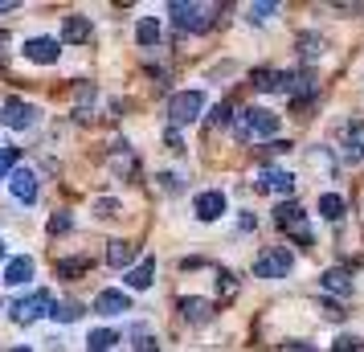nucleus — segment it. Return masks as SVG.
<instances>
[{"mask_svg":"<svg viewBox=\"0 0 364 352\" xmlns=\"http://www.w3.org/2000/svg\"><path fill=\"white\" fill-rule=\"evenodd\" d=\"M41 316H53V295L50 291H33V295H25V299L13 303V319L17 324H33Z\"/></svg>","mask_w":364,"mask_h":352,"instance_id":"obj_6","label":"nucleus"},{"mask_svg":"<svg viewBox=\"0 0 364 352\" xmlns=\"http://www.w3.org/2000/svg\"><path fill=\"white\" fill-rule=\"evenodd\" d=\"M95 311L99 316H123V311H132V299L123 291H99L95 295Z\"/></svg>","mask_w":364,"mask_h":352,"instance_id":"obj_14","label":"nucleus"},{"mask_svg":"<svg viewBox=\"0 0 364 352\" xmlns=\"http://www.w3.org/2000/svg\"><path fill=\"white\" fill-rule=\"evenodd\" d=\"M17 9V0H0V13H13Z\"/></svg>","mask_w":364,"mask_h":352,"instance_id":"obj_36","label":"nucleus"},{"mask_svg":"<svg viewBox=\"0 0 364 352\" xmlns=\"http://www.w3.org/2000/svg\"><path fill=\"white\" fill-rule=\"evenodd\" d=\"M295 270V254L287 250V246H270L254 258V274L258 279H287Z\"/></svg>","mask_w":364,"mask_h":352,"instance_id":"obj_4","label":"nucleus"},{"mask_svg":"<svg viewBox=\"0 0 364 352\" xmlns=\"http://www.w3.org/2000/svg\"><path fill=\"white\" fill-rule=\"evenodd\" d=\"M0 123L4 127H13V132H29L37 123V107L25 99H9L4 107H0Z\"/></svg>","mask_w":364,"mask_h":352,"instance_id":"obj_7","label":"nucleus"},{"mask_svg":"<svg viewBox=\"0 0 364 352\" xmlns=\"http://www.w3.org/2000/svg\"><path fill=\"white\" fill-rule=\"evenodd\" d=\"M254 185L262 188V193H295V172H282V168H274V164H262Z\"/></svg>","mask_w":364,"mask_h":352,"instance_id":"obj_9","label":"nucleus"},{"mask_svg":"<svg viewBox=\"0 0 364 352\" xmlns=\"http://www.w3.org/2000/svg\"><path fill=\"white\" fill-rule=\"evenodd\" d=\"M254 90H279V70H254Z\"/></svg>","mask_w":364,"mask_h":352,"instance_id":"obj_26","label":"nucleus"},{"mask_svg":"<svg viewBox=\"0 0 364 352\" xmlns=\"http://www.w3.org/2000/svg\"><path fill=\"white\" fill-rule=\"evenodd\" d=\"M135 246L132 242H123V238H115V242H111V246H107V262H111V267H132L135 262Z\"/></svg>","mask_w":364,"mask_h":352,"instance_id":"obj_18","label":"nucleus"},{"mask_svg":"<svg viewBox=\"0 0 364 352\" xmlns=\"http://www.w3.org/2000/svg\"><path fill=\"white\" fill-rule=\"evenodd\" d=\"M319 283H323V291H331V295H352V274H348L344 267H331L319 274Z\"/></svg>","mask_w":364,"mask_h":352,"instance_id":"obj_17","label":"nucleus"},{"mask_svg":"<svg viewBox=\"0 0 364 352\" xmlns=\"http://www.w3.org/2000/svg\"><path fill=\"white\" fill-rule=\"evenodd\" d=\"M25 58L41 62V66H53L62 58V37H29L25 41Z\"/></svg>","mask_w":364,"mask_h":352,"instance_id":"obj_8","label":"nucleus"},{"mask_svg":"<svg viewBox=\"0 0 364 352\" xmlns=\"http://www.w3.org/2000/svg\"><path fill=\"white\" fill-rule=\"evenodd\" d=\"M221 291H225V295H233V291H237V283H233V274H221Z\"/></svg>","mask_w":364,"mask_h":352,"instance_id":"obj_35","label":"nucleus"},{"mask_svg":"<svg viewBox=\"0 0 364 352\" xmlns=\"http://www.w3.org/2000/svg\"><path fill=\"white\" fill-rule=\"evenodd\" d=\"M323 316H328L331 324H340V319H344V307H340V303H328V307H323Z\"/></svg>","mask_w":364,"mask_h":352,"instance_id":"obj_34","label":"nucleus"},{"mask_svg":"<svg viewBox=\"0 0 364 352\" xmlns=\"http://www.w3.org/2000/svg\"><path fill=\"white\" fill-rule=\"evenodd\" d=\"M90 267V258H62L58 262V279H74V274H82Z\"/></svg>","mask_w":364,"mask_h":352,"instance_id":"obj_23","label":"nucleus"},{"mask_svg":"<svg viewBox=\"0 0 364 352\" xmlns=\"http://www.w3.org/2000/svg\"><path fill=\"white\" fill-rule=\"evenodd\" d=\"M274 225H279L282 234H291L299 242V246H311L315 234H311V221H307V213L299 209V201H282L279 209H274Z\"/></svg>","mask_w":364,"mask_h":352,"instance_id":"obj_2","label":"nucleus"},{"mask_svg":"<svg viewBox=\"0 0 364 352\" xmlns=\"http://www.w3.org/2000/svg\"><path fill=\"white\" fill-rule=\"evenodd\" d=\"M86 344H90V352H111L119 344V332H111V328H95V332L86 336Z\"/></svg>","mask_w":364,"mask_h":352,"instance_id":"obj_20","label":"nucleus"},{"mask_svg":"<svg viewBox=\"0 0 364 352\" xmlns=\"http://www.w3.org/2000/svg\"><path fill=\"white\" fill-rule=\"evenodd\" d=\"M135 41L151 50V46L160 41V21H156V17H139V25H135Z\"/></svg>","mask_w":364,"mask_h":352,"instance_id":"obj_19","label":"nucleus"},{"mask_svg":"<svg viewBox=\"0 0 364 352\" xmlns=\"http://www.w3.org/2000/svg\"><path fill=\"white\" fill-rule=\"evenodd\" d=\"M70 225H74V218L62 209V213H53V218H50V234H66Z\"/></svg>","mask_w":364,"mask_h":352,"instance_id":"obj_31","label":"nucleus"},{"mask_svg":"<svg viewBox=\"0 0 364 352\" xmlns=\"http://www.w3.org/2000/svg\"><path fill=\"white\" fill-rule=\"evenodd\" d=\"M233 107L230 102H221V107H213V115H209V123H213V127H225V123H233Z\"/></svg>","mask_w":364,"mask_h":352,"instance_id":"obj_30","label":"nucleus"},{"mask_svg":"<svg viewBox=\"0 0 364 352\" xmlns=\"http://www.w3.org/2000/svg\"><path fill=\"white\" fill-rule=\"evenodd\" d=\"M151 279H156V258H144V262H135V267L123 274V283L132 287V291H148Z\"/></svg>","mask_w":364,"mask_h":352,"instance_id":"obj_16","label":"nucleus"},{"mask_svg":"<svg viewBox=\"0 0 364 352\" xmlns=\"http://www.w3.org/2000/svg\"><path fill=\"white\" fill-rule=\"evenodd\" d=\"M360 348H364L360 336H340V340H336V344H331L328 352H360Z\"/></svg>","mask_w":364,"mask_h":352,"instance_id":"obj_29","label":"nucleus"},{"mask_svg":"<svg viewBox=\"0 0 364 352\" xmlns=\"http://www.w3.org/2000/svg\"><path fill=\"white\" fill-rule=\"evenodd\" d=\"M132 336H135V352H160V348H156V340L148 336V328H144V324H135Z\"/></svg>","mask_w":364,"mask_h":352,"instance_id":"obj_27","label":"nucleus"},{"mask_svg":"<svg viewBox=\"0 0 364 352\" xmlns=\"http://www.w3.org/2000/svg\"><path fill=\"white\" fill-rule=\"evenodd\" d=\"M246 13H250V21H254V25H262V21H270L274 13H279V4H274V0H266V4H250Z\"/></svg>","mask_w":364,"mask_h":352,"instance_id":"obj_25","label":"nucleus"},{"mask_svg":"<svg viewBox=\"0 0 364 352\" xmlns=\"http://www.w3.org/2000/svg\"><path fill=\"white\" fill-rule=\"evenodd\" d=\"M13 172H17V148L4 144L0 148V176H13Z\"/></svg>","mask_w":364,"mask_h":352,"instance_id":"obj_28","label":"nucleus"},{"mask_svg":"<svg viewBox=\"0 0 364 352\" xmlns=\"http://www.w3.org/2000/svg\"><path fill=\"white\" fill-rule=\"evenodd\" d=\"M274 132H279V115L266 111V107H250V111H242L233 119V135L237 139H270Z\"/></svg>","mask_w":364,"mask_h":352,"instance_id":"obj_1","label":"nucleus"},{"mask_svg":"<svg viewBox=\"0 0 364 352\" xmlns=\"http://www.w3.org/2000/svg\"><path fill=\"white\" fill-rule=\"evenodd\" d=\"M62 41H66V46H82V41H90V17L70 13V17L62 21Z\"/></svg>","mask_w":364,"mask_h":352,"instance_id":"obj_13","label":"nucleus"},{"mask_svg":"<svg viewBox=\"0 0 364 352\" xmlns=\"http://www.w3.org/2000/svg\"><path fill=\"white\" fill-rule=\"evenodd\" d=\"M9 188H13V197L25 205H33L37 201V176H33V168H17L13 176H9Z\"/></svg>","mask_w":364,"mask_h":352,"instance_id":"obj_12","label":"nucleus"},{"mask_svg":"<svg viewBox=\"0 0 364 352\" xmlns=\"http://www.w3.org/2000/svg\"><path fill=\"white\" fill-rule=\"evenodd\" d=\"M344 160H348V164H360V160H364V135H356V132L348 135V144H344Z\"/></svg>","mask_w":364,"mask_h":352,"instance_id":"obj_24","label":"nucleus"},{"mask_svg":"<svg viewBox=\"0 0 364 352\" xmlns=\"http://www.w3.org/2000/svg\"><path fill=\"white\" fill-rule=\"evenodd\" d=\"M53 319H58V324H74V319H82V303H78V299L53 303Z\"/></svg>","mask_w":364,"mask_h":352,"instance_id":"obj_22","label":"nucleus"},{"mask_svg":"<svg viewBox=\"0 0 364 352\" xmlns=\"http://www.w3.org/2000/svg\"><path fill=\"white\" fill-rule=\"evenodd\" d=\"M287 352H315V348H307V344H299V348H287Z\"/></svg>","mask_w":364,"mask_h":352,"instance_id":"obj_37","label":"nucleus"},{"mask_svg":"<svg viewBox=\"0 0 364 352\" xmlns=\"http://www.w3.org/2000/svg\"><path fill=\"white\" fill-rule=\"evenodd\" d=\"M13 352H33V348H29V344H21V348H13Z\"/></svg>","mask_w":364,"mask_h":352,"instance_id":"obj_38","label":"nucleus"},{"mask_svg":"<svg viewBox=\"0 0 364 352\" xmlns=\"http://www.w3.org/2000/svg\"><path fill=\"white\" fill-rule=\"evenodd\" d=\"M160 185H164L168 193H181V176H176V172H164V176H160Z\"/></svg>","mask_w":364,"mask_h":352,"instance_id":"obj_32","label":"nucleus"},{"mask_svg":"<svg viewBox=\"0 0 364 352\" xmlns=\"http://www.w3.org/2000/svg\"><path fill=\"white\" fill-rule=\"evenodd\" d=\"M193 213H197V221H217L221 213H225V193H217V188H209V193H197Z\"/></svg>","mask_w":364,"mask_h":352,"instance_id":"obj_10","label":"nucleus"},{"mask_svg":"<svg viewBox=\"0 0 364 352\" xmlns=\"http://www.w3.org/2000/svg\"><path fill=\"white\" fill-rule=\"evenodd\" d=\"M200 111H205V95H200V90H181V95L168 99V123H172V127L197 123Z\"/></svg>","mask_w":364,"mask_h":352,"instance_id":"obj_5","label":"nucleus"},{"mask_svg":"<svg viewBox=\"0 0 364 352\" xmlns=\"http://www.w3.org/2000/svg\"><path fill=\"white\" fill-rule=\"evenodd\" d=\"M319 213L328 221H340L344 218V197H340V193H323V197H319Z\"/></svg>","mask_w":364,"mask_h":352,"instance_id":"obj_21","label":"nucleus"},{"mask_svg":"<svg viewBox=\"0 0 364 352\" xmlns=\"http://www.w3.org/2000/svg\"><path fill=\"white\" fill-rule=\"evenodd\" d=\"M33 258L29 254H17V258H9V267H4V274H0V283H9V287H25L29 279H33Z\"/></svg>","mask_w":364,"mask_h":352,"instance_id":"obj_11","label":"nucleus"},{"mask_svg":"<svg viewBox=\"0 0 364 352\" xmlns=\"http://www.w3.org/2000/svg\"><path fill=\"white\" fill-rule=\"evenodd\" d=\"M213 9L209 4H188V0H172L168 4V17H172V25L176 29H184V33H200V29H209L213 25V17H209Z\"/></svg>","mask_w":364,"mask_h":352,"instance_id":"obj_3","label":"nucleus"},{"mask_svg":"<svg viewBox=\"0 0 364 352\" xmlns=\"http://www.w3.org/2000/svg\"><path fill=\"white\" fill-rule=\"evenodd\" d=\"M181 316L188 319V324H209V319H213V303L197 299V295H184L181 299Z\"/></svg>","mask_w":364,"mask_h":352,"instance_id":"obj_15","label":"nucleus"},{"mask_svg":"<svg viewBox=\"0 0 364 352\" xmlns=\"http://www.w3.org/2000/svg\"><path fill=\"white\" fill-rule=\"evenodd\" d=\"M0 258H4V242H0Z\"/></svg>","mask_w":364,"mask_h":352,"instance_id":"obj_39","label":"nucleus"},{"mask_svg":"<svg viewBox=\"0 0 364 352\" xmlns=\"http://www.w3.org/2000/svg\"><path fill=\"white\" fill-rule=\"evenodd\" d=\"M95 209H99V218H115V213H119V201H99Z\"/></svg>","mask_w":364,"mask_h":352,"instance_id":"obj_33","label":"nucleus"}]
</instances>
